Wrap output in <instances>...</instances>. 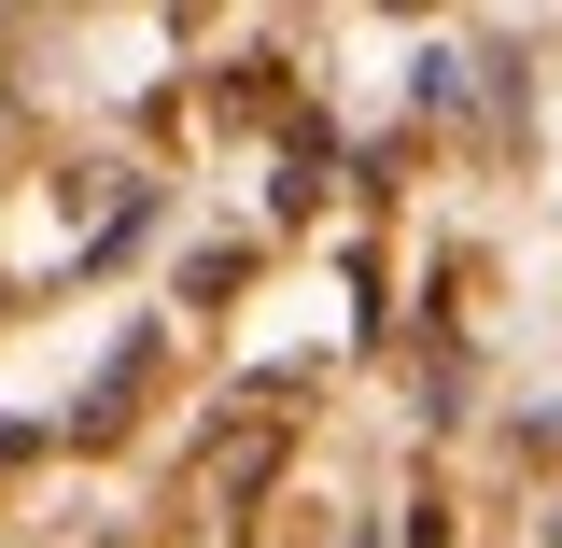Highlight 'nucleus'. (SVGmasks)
Returning <instances> with one entry per match:
<instances>
[]
</instances>
